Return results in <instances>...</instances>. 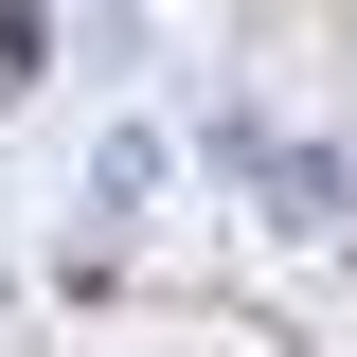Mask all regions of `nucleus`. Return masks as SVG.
<instances>
[{
	"instance_id": "nucleus-1",
	"label": "nucleus",
	"mask_w": 357,
	"mask_h": 357,
	"mask_svg": "<svg viewBox=\"0 0 357 357\" xmlns=\"http://www.w3.org/2000/svg\"><path fill=\"white\" fill-rule=\"evenodd\" d=\"M161 197H178V126H107L89 143V232H161Z\"/></svg>"
},
{
	"instance_id": "nucleus-3",
	"label": "nucleus",
	"mask_w": 357,
	"mask_h": 357,
	"mask_svg": "<svg viewBox=\"0 0 357 357\" xmlns=\"http://www.w3.org/2000/svg\"><path fill=\"white\" fill-rule=\"evenodd\" d=\"M54 54H72V18H54V0H0V89H36Z\"/></svg>"
},
{
	"instance_id": "nucleus-4",
	"label": "nucleus",
	"mask_w": 357,
	"mask_h": 357,
	"mask_svg": "<svg viewBox=\"0 0 357 357\" xmlns=\"http://www.w3.org/2000/svg\"><path fill=\"white\" fill-rule=\"evenodd\" d=\"M0 304H18V232H0Z\"/></svg>"
},
{
	"instance_id": "nucleus-2",
	"label": "nucleus",
	"mask_w": 357,
	"mask_h": 357,
	"mask_svg": "<svg viewBox=\"0 0 357 357\" xmlns=\"http://www.w3.org/2000/svg\"><path fill=\"white\" fill-rule=\"evenodd\" d=\"M72 54H89L107 89H143V54H161V18H143V0H89V18H72Z\"/></svg>"
}]
</instances>
